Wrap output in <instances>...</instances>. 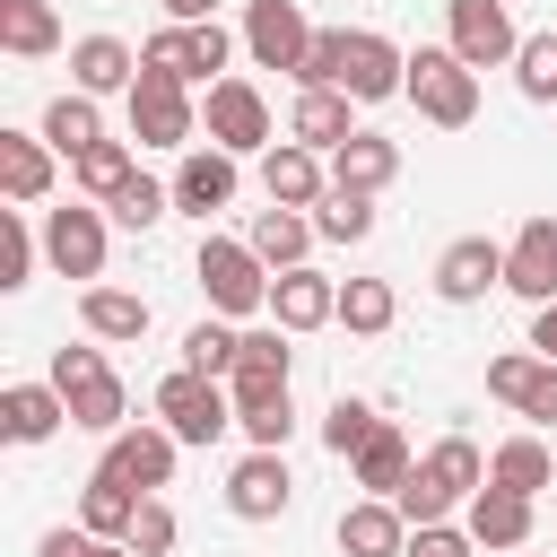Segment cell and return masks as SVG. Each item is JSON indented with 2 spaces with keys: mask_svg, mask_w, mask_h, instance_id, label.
<instances>
[{
  "mask_svg": "<svg viewBox=\"0 0 557 557\" xmlns=\"http://www.w3.org/2000/svg\"><path fill=\"white\" fill-rule=\"evenodd\" d=\"M531 348H540V357H557V296H548V305H531Z\"/></svg>",
  "mask_w": 557,
  "mask_h": 557,
  "instance_id": "obj_50",
  "label": "cell"
},
{
  "mask_svg": "<svg viewBox=\"0 0 557 557\" xmlns=\"http://www.w3.org/2000/svg\"><path fill=\"white\" fill-rule=\"evenodd\" d=\"M522 418H531V426H557V357H540V374H531V392H522Z\"/></svg>",
  "mask_w": 557,
  "mask_h": 557,
  "instance_id": "obj_49",
  "label": "cell"
},
{
  "mask_svg": "<svg viewBox=\"0 0 557 557\" xmlns=\"http://www.w3.org/2000/svg\"><path fill=\"white\" fill-rule=\"evenodd\" d=\"M35 131H44L61 157H78V148H96V139H104V113H96V96H87V87H70V96H52V104H44V122H35Z\"/></svg>",
  "mask_w": 557,
  "mask_h": 557,
  "instance_id": "obj_35",
  "label": "cell"
},
{
  "mask_svg": "<svg viewBox=\"0 0 557 557\" xmlns=\"http://www.w3.org/2000/svg\"><path fill=\"white\" fill-rule=\"evenodd\" d=\"M174 540H183L174 505H165V496H148V505H139V522H131V548H139V557H165Z\"/></svg>",
  "mask_w": 557,
  "mask_h": 557,
  "instance_id": "obj_47",
  "label": "cell"
},
{
  "mask_svg": "<svg viewBox=\"0 0 557 557\" xmlns=\"http://www.w3.org/2000/svg\"><path fill=\"white\" fill-rule=\"evenodd\" d=\"M200 131H209L218 148H235V157H261V148H270V96L226 70V78H209V96H200Z\"/></svg>",
  "mask_w": 557,
  "mask_h": 557,
  "instance_id": "obj_9",
  "label": "cell"
},
{
  "mask_svg": "<svg viewBox=\"0 0 557 557\" xmlns=\"http://www.w3.org/2000/svg\"><path fill=\"white\" fill-rule=\"evenodd\" d=\"M226 392H235V426H244V444L287 453V435H296V400H287V383H270V374H226Z\"/></svg>",
  "mask_w": 557,
  "mask_h": 557,
  "instance_id": "obj_18",
  "label": "cell"
},
{
  "mask_svg": "<svg viewBox=\"0 0 557 557\" xmlns=\"http://www.w3.org/2000/svg\"><path fill=\"white\" fill-rule=\"evenodd\" d=\"M313 235L322 244H366L374 235V191H322L313 200Z\"/></svg>",
  "mask_w": 557,
  "mask_h": 557,
  "instance_id": "obj_38",
  "label": "cell"
},
{
  "mask_svg": "<svg viewBox=\"0 0 557 557\" xmlns=\"http://www.w3.org/2000/svg\"><path fill=\"white\" fill-rule=\"evenodd\" d=\"M174 209H191V218H218V209H235V148H218V139H191L183 157H174Z\"/></svg>",
  "mask_w": 557,
  "mask_h": 557,
  "instance_id": "obj_12",
  "label": "cell"
},
{
  "mask_svg": "<svg viewBox=\"0 0 557 557\" xmlns=\"http://www.w3.org/2000/svg\"><path fill=\"white\" fill-rule=\"evenodd\" d=\"M339 61H348V26H322L305 70H296V87H339Z\"/></svg>",
  "mask_w": 557,
  "mask_h": 557,
  "instance_id": "obj_46",
  "label": "cell"
},
{
  "mask_svg": "<svg viewBox=\"0 0 557 557\" xmlns=\"http://www.w3.org/2000/svg\"><path fill=\"white\" fill-rule=\"evenodd\" d=\"M131 174H139L131 139H96V148H78V157H70V191H78V200H113Z\"/></svg>",
  "mask_w": 557,
  "mask_h": 557,
  "instance_id": "obj_34",
  "label": "cell"
},
{
  "mask_svg": "<svg viewBox=\"0 0 557 557\" xmlns=\"http://www.w3.org/2000/svg\"><path fill=\"white\" fill-rule=\"evenodd\" d=\"M244 244H252V252H261L270 270H296V261H305V252H313L322 235H313V209H278V200H270V209H252Z\"/></svg>",
  "mask_w": 557,
  "mask_h": 557,
  "instance_id": "obj_30",
  "label": "cell"
},
{
  "mask_svg": "<svg viewBox=\"0 0 557 557\" xmlns=\"http://www.w3.org/2000/svg\"><path fill=\"white\" fill-rule=\"evenodd\" d=\"M348 470H357V487H366V496H400V487H409V470H418V453H409V435L383 418V426L357 444V461H348Z\"/></svg>",
  "mask_w": 557,
  "mask_h": 557,
  "instance_id": "obj_31",
  "label": "cell"
},
{
  "mask_svg": "<svg viewBox=\"0 0 557 557\" xmlns=\"http://www.w3.org/2000/svg\"><path fill=\"white\" fill-rule=\"evenodd\" d=\"M487 287H505V244L453 235V244L435 252V296H444V305H479Z\"/></svg>",
  "mask_w": 557,
  "mask_h": 557,
  "instance_id": "obj_17",
  "label": "cell"
},
{
  "mask_svg": "<svg viewBox=\"0 0 557 557\" xmlns=\"http://www.w3.org/2000/svg\"><path fill=\"white\" fill-rule=\"evenodd\" d=\"M157 418H165L183 444H218V435L235 426V392H226L218 374H191V366H174V374L157 383Z\"/></svg>",
  "mask_w": 557,
  "mask_h": 557,
  "instance_id": "obj_7",
  "label": "cell"
},
{
  "mask_svg": "<svg viewBox=\"0 0 557 557\" xmlns=\"http://www.w3.org/2000/svg\"><path fill=\"white\" fill-rule=\"evenodd\" d=\"M104 252H113V226H104V200L87 209V200H61V209H44V261L61 270V278H104Z\"/></svg>",
  "mask_w": 557,
  "mask_h": 557,
  "instance_id": "obj_6",
  "label": "cell"
},
{
  "mask_svg": "<svg viewBox=\"0 0 557 557\" xmlns=\"http://www.w3.org/2000/svg\"><path fill=\"white\" fill-rule=\"evenodd\" d=\"M287 139H305V148H348L357 139V96L348 87H296V104H287Z\"/></svg>",
  "mask_w": 557,
  "mask_h": 557,
  "instance_id": "obj_21",
  "label": "cell"
},
{
  "mask_svg": "<svg viewBox=\"0 0 557 557\" xmlns=\"http://www.w3.org/2000/svg\"><path fill=\"white\" fill-rule=\"evenodd\" d=\"M70 426V400H61V383L44 374V383H9L0 392V435L9 444H52Z\"/></svg>",
  "mask_w": 557,
  "mask_h": 557,
  "instance_id": "obj_25",
  "label": "cell"
},
{
  "mask_svg": "<svg viewBox=\"0 0 557 557\" xmlns=\"http://www.w3.org/2000/svg\"><path fill=\"white\" fill-rule=\"evenodd\" d=\"M261 191H270L278 209H313V200L331 191V157L305 148V139H270V148H261Z\"/></svg>",
  "mask_w": 557,
  "mask_h": 557,
  "instance_id": "obj_16",
  "label": "cell"
},
{
  "mask_svg": "<svg viewBox=\"0 0 557 557\" xmlns=\"http://www.w3.org/2000/svg\"><path fill=\"white\" fill-rule=\"evenodd\" d=\"M165 209H174V183H157V174H131V183L104 200V218H113V226H131V235H148Z\"/></svg>",
  "mask_w": 557,
  "mask_h": 557,
  "instance_id": "obj_39",
  "label": "cell"
},
{
  "mask_svg": "<svg viewBox=\"0 0 557 557\" xmlns=\"http://www.w3.org/2000/svg\"><path fill=\"white\" fill-rule=\"evenodd\" d=\"M35 252H44V226H26V209L9 200V209H0V287H26Z\"/></svg>",
  "mask_w": 557,
  "mask_h": 557,
  "instance_id": "obj_41",
  "label": "cell"
},
{
  "mask_svg": "<svg viewBox=\"0 0 557 557\" xmlns=\"http://www.w3.org/2000/svg\"><path fill=\"white\" fill-rule=\"evenodd\" d=\"M505 287L522 305H548L557 296V218H522V235L505 244Z\"/></svg>",
  "mask_w": 557,
  "mask_h": 557,
  "instance_id": "obj_22",
  "label": "cell"
},
{
  "mask_svg": "<svg viewBox=\"0 0 557 557\" xmlns=\"http://www.w3.org/2000/svg\"><path fill=\"white\" fill-rule=\"evenodd\" d=\"M479 487H487V453H479L470 435H435V444L418 453V470H409V487H400L392 505H400V513H409V531H418V522H453Z\"/></svg>",
  "mask_w": 557,
  "mask_h": 557,
  "instance_id": "obj_1",
  "label": "cell"
},
{
  "mask_svg": "<svg viewBox=\"0 0 557 557\" xmlns=\"http://www.w3.org/2000/svg\"><path fill=\"white\" fill-rule=\"evenodd\" d=\"M339 557H400L409 548V513L392 505V496H357V505H339Z\"/></svg>",
  "mask_w": 557,
  "mask_h": 557,
  "instance_id": "obj_23",
  "label": "cell"
},
{
  "mask_svg": "<svg viewBox=\"0 0 557 557\" xmlns=\"http://www.w3.org/2000/svg\"><path fill=\"white\" fill-rule=\"evenodd\" d=\"M374 426H383V418H374V400H357V392H339V400L322 409V444H331L339 461H357V444H366Z\"/></svg>",
  "mask_w": 557,
  "mask_h": 557,
  "instance_id": "obj_42",
  "label": "cell"
},
{
  "mask_svg": "<svg viewBox=\"0 0 557 557\" xmlns=\"http://www.w3.org/2000/svg\"><path fill=\"white\" fill-rule=\"evenodd\" d=\"M165 17L174 26H200V17H218V0H165Z\"/></svg>",
  "mask_w": 557,
  "mask_h": 557,
  "instance_id": "obj_51",
  "label": "cell"
},
{
  "mask_svg": "<svg viewBox=\"0 0 557 557\" xmlns=\"http://www.w3.org/2000/svg\"><path fill=\"white\" fill-rule=\"evenodd\" d=\"M52 139L44 131H0V200H17V209H35L44 191H52Z\"/></svg>",
  "mask_w": 557,
  "mask_h": 557,
  "instance_id": "obj_26",
  "label": "cell"
},
{
  "mask_svg": "<svg viewBox=\"0 0 557 557\" xmlns=\"http://www.w3.org/2000/svg\"><path fill=\"white\" fill-rule=\"evenodd\" d=\"M122 113H131V139H139V148H174V157H183V148L200 139L191 78H174V70H148V61H139V78H131Z\"/></svg>",
  "mask_w": 557,
  "mask_h": 557,
  "instance_id": "obj_5",
  "label": "cell"
},
{
  "mask_svg": "<svg viewBox=\"0 0 557 557\" xmlns=\"http://www.w3.org/2000/svg\"><path fill=\"white\" fill-rule=\"evenodd\" d=\"M487 479L513 487V496H548V487H557V453H548L540 435H505V444L487 453Z\"/></svg>",
  "mask_w": 557,
  "mask_h": 557,
  "instance_id": "obj_32",
  "label": "cell"
},
{
  "mask_svg": "<svg viewBox=\"0 0 557 557\" xmlns=\"http://www.w3.org/2000/svg\"><path fill=\"white\" fill-rule=\"evenodd\" d=\"M235 35H244L252 70H287V78H296L322 26H305V9H296V0H244V26H235Z\"/></svg>",
  "mask_w": 557,
  "mask_h": 557,
  "instance_id": "obj_10",
  "label": "cell"
},
{
  "mask_svg": "<svg viewBox=\"0 0 557 557\" xmlns=\"http://www.w3.org/2000/svg\"><path fill=\"white\" fill-rule=\"evenodd\" d=\"M400 322V296H392V278H339V331H357V339H383Z\"/></svg>",
  "mask_w": 557,
  "mask_h": 557,
  "instance_id": "obj_36",
  "label": "cell"
},
{
  "mask_svg": "<svg viewBox=\"0 0 557 557\" xmlns=\"http://www.w3.org/2000/svg\"><path fill=\"white\" fill-rule=\"evenodd\" d=\"M531 374H540V348L522 339V348H505V357H487V400H505V409H522V392H531Z\"/></svg>",
  "mask_w": 557,
  "mask_h": 557,
  "instance_id": "obj_44",
  "label": "cell"
},
{
  "mask_svg": "<svg viewBox=\"0 0 557 557\" xmlns=\"http://www.w3.org/2000/svg\"><path fill=\"white\" fill-rule=\"evenodd\" d=\"M235 44H244V35H226L218 17H200V26H174V17H165V26L139 44V61H148V70H174V78H191V87H200V78H226Z\"/></svg>",
  "mask_w": 557,
  "mask_h": 557,
  "instance_id": "obj_8",
  "label": "cell"
},
{
  "mask_svg": "<svg viewBox=\"0 0 557 557\" xmlns=\"http://www.w3.org/2000/svg\"><path fill=\"white\" fill-rule=\"evenodd\" d=\"M78 331L104 339V348H131V339H148V296L96 278V287H78Z\"/></svg>",
  "mask_w": 557,
  "mask_h": 557,
  "instance_id": "obj_24",
  "label": "cell"
},
{
  "mask_svg": "<svg viewBox=\"0 0 557 557\" xmlns=\"http://www.w3.org/2000/svg\"><path fill=\"white\" fill-rule=\"evenodd\" d=\"M235 357H244V331H235L226 313H209V322H191V331H183V366H191V374H218V383H226V374H235Z\"/></svg>",
  "mask_w": 557,
  "mask_h": 557,
  "instance_id": "obj_37",
  "label": "cell"
},
{
  "mask_svg": "<svg viewBox=\"0 0 557 557\" xmlns=\"http://www.w3.org/2000/svg\"><path fill=\"white\" fill-rule=\"evenodd\" d=\"M287 505H296V470H287V453H261V444H252V453L226 470V513H235V522H278Z\"/></svg>",
  "mask_w": 557,
  "mask_h": 557,
  "instance_id": "obj_13",
  "label": "cell"
},
{
  "mask_svg": "<svg viewBox=\"0 0 557 557\" xmlns=\"http://www.w3.org/2000/svg\"><path fill=\"white\" fill-rule=\"evenodd\" d=\"M131 78H139V52H131L122 35H78V44H70V87H87V96H131Z\"/></svg>",
  "mask_w": 557,
  "mask_h": 557,
  "instance_id": "obj_27",
  "label": "cell"
},
{
  "mask_svg": "<svg viewBox=\"0 0 557 557\" xmlns=\"http://www.w3.org/2000/svg\"><path fill=\"white\" fill-rule=\"evenodd\" d=\"M531 505H540V496H513V487H496V479H487V487L461 505V531H470L479 548L522 557V548H531Z\"/></svg>",
  "mask_w": 557,
  "mask_h": 557,
  "instance_id": "obj_20",
  "label": "cell"
},
{
  "mask_svg": "<svg viewBox=\"0 0 557 557\" xmlns=\"http://www.w3.org/2000/svg\"><path fill=\"white\" fill-rule=\"evenodd\" d=\"M0 52H9V61L61 52V9H52V0H0Z\"/></svg>",
  "mask_w": 557,
  "mask_h": 557,
  "instance_id": "obj_33",
  "label": "cell"
},
{
  "mask_svg": "<svg viewBox=\"0 0 557 557\" xmlns=\"http://www.w3.org/2000/svg\"><path fill=\"white\" fill-rule=\"evenodd\" d=\"M174 461H183V435L157 418V426H122V435H104V470H122L131 487H174Z\"/></svg>",
  "mask_w": 557,
  "mask_h": 557,
  "instance_id": "obj_14",
  "label": "cell"
},
{
  "mask_svg": "<svg viewBox=\"0 0 557 557\" xmlns=\"http://www.w3.org/2000/svg\"><path fill=\"white\" fill-rule=\"evenodd\" d=\"M287 339H296L287 322H252V331H244L235 374H270V383H287V374H296V348H287Z\"/></svg>",
  "mask_w": 557,
  "mask_h": 557,
  "instance_id": "obj_40",
  "label": "cell"
},
{
  "mask_svg": "<svg viewBox=\"0 0 557 557\" xmlns=\"http://www.w3.org/2000/svg\"><path fill=\"white\" fill-rule=\"evenodd\" d=\"M400 96H409L418 122H435V131H470V122H479V70H470L453 44H418Z\"/></svg>",
  "mask_w": 557,
  "mask_h": 557,
  "instance_id": "obj_4",
  "label": "cell"
},
{
  "mask_svg": "<svg viewBox=\"0 0 557 557\" xmlns=\"http://www.w3.org/2000/svg\"><path fill=\"white\" fill-rule=\"evenodd\" d=\"M470 548H479V540H470V531H461V522H418V531H409V548H400V557H470Z\"/></svg>",
  "mask_w": 557,
  "mask_h": 557,
  "instance_id": "obj_48",
  "label": "cell"
},
{
  "mask_svg": "<svg viewBox=\"0 0 557 557\" xmlns=\"http://www.w3.org/2000/svg\"><path fill=\"white\" fill-rule=\"evenodd\" d=\"M35 557H139L131 540H96L87 522H52L44 540H35Z\"/></svg>",
  "mask_w": 557,
  "mask_h": 557,
  "instance_id": "obj_45",
  "label": "cell"
},
{
  "mask_svg": "<svg viewBox=\"0 0 557 557\" xmlns=\"http://www.w3.org/2000/svg\"><path fill=\"white\" fill-rule=\"evenodd\" d=\"M270 322H287L296 339H305V331H322V322H339V278H322L313 261L278 270V278H270Z\"/></svg>",
  "mask_w": 557,
  "mask_h": 557,
  "instance_id": "obj_19",
  "label": "cell"
},
{
  "mask_svg": "<svg viewBox=\"0 0 557 557\" xmlns=\"http://www.w3.org/2000/svg\"><path fill=\"white\" fill-rule=\"evenodd\" d=\"M52 383H61V400H70V426H87V435H122V426H131V392H122V374L104 366V339L52 348Z\"/></svg>",
  "mask_w": 557,
  "mask_h": 557,
  "instance_id": "obj_3",
  "label": "cell"
},
{
  "mask_svg": "<svg viewBox=\"0 0 557 557\" xmlns=\"http://www.w3.org/2000/svg\"><path fill=\"white\" fill-rule=\"evenodd\" d=\"M191 278H200V296H209V313H226V322H252V313H270V261L244 244V235H200V261H191Z\"/></svg>",
  "mask_w": 557,
  "mask_h": 557,
  "instance_id": "obj_2",
  "label": "cell"
},
{
  "mask_svg": "<svg viewBox=\"0 0 557 557\" xmlns=\"http://www.w3.org/2000/svg\"><path fill=\"white\" fill-rule=\"evenodd\" d=\"M400 78H409V52H400L392 35H374V26H348V61H339V87H348L357 104H383V96H400Z\"/></svg>",
  "mask_w": 557,
  "mask_h": 557,
  "instance_id": "obj_15",
  "label": "cell"
},
{
  "mask_svg": "<svg viewBox=\"0 0 557 557\" xmlns=\"http://www.w3.org/2000/svg\"><path fill=\"white\" fill-rule=\"evenodd\" d=\"M513 87H522L531 104H557V35H522V52H513Z\"/></svg>",
  "mask_w": 557,
  "mask_h": 557,
  "instance_id": "obj_43",
  "label": "cell"
},
{
  "mask_svg": "<svg viewBox=\"0 0 557 557\" xmlns=\"http://www.w3.org/2000/svg\"><path fill=\"white\" fill-rule=\"evenodd\" d=\"M444 44H453L470 70H505V61L522 52V35H513V9H505V0H444Z\"/></svg>",
  "mask_w": 557,
  "mask_h": 557,
  "instance_id": "obj_11",
  "label": "cell"
},
{
  "mask_svg": "<svg viewBox=\"0 0 557 557\" xmlns=\"http://www.w3.org/2000/svg\"><path fill=\"white\" fill-rule=\"evenodd\" d=\"M400 183V139L357 131L348 148H331V191H392Z\"/></svg>",
  "mask_w": 557,
  "mask_h": 557,
  "instance_id": "obj_28",
  "label": "cell"
},
{
  "mask_svg": "<svg viewBox=\"0 0 557 557\" xmlns=\"http://www.w3.org/2000/svg\"><path fill=\"white\" fill-rule=\"evenodd\" d=\"M139 505H148V487H131V479H122V470H104V461H96V479L78 487V522H87L96 540H131Z\"/></svg>",
  "mask_w": 557,
  "mask_h": 557,
  "instance_id": "obj_29",
  "label": "cell"
}]
</instances>
